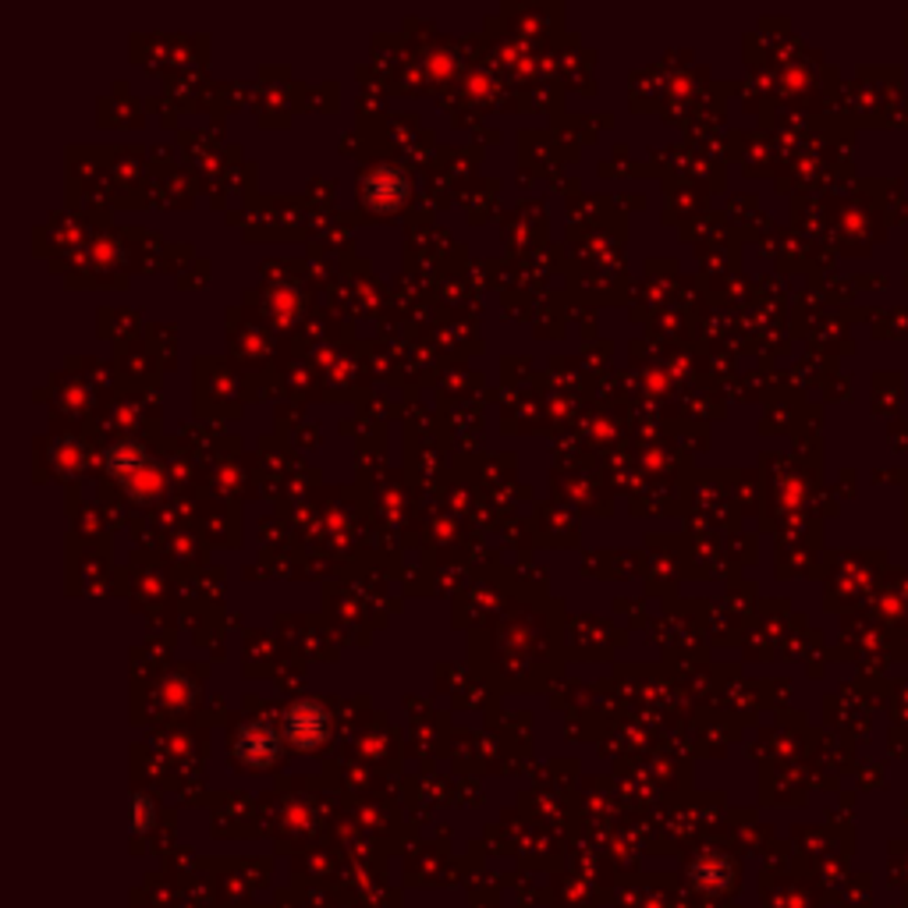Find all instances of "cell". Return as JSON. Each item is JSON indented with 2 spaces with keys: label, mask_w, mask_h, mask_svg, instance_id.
Segmentation results:
<instances>
[{
  "label": "cell",
  "mask_w": 908,
  "mask_h": 908,
  "mask_svg": "<svg viewBox=\"0 0 908 908\" xmlns=\"http://www.w3.org/2000/svg\"><path fill=\"white\" fill-rule=\"evenodd\" d=\"M238 753L249 763H267V759H273V753H278V739H273V731L267 724L245 728L238 739Z\"/></svg>",
  "instance_id": "7a4b0ae2"
},
{
  "label": "cell",
  "mask_w": 908,
  "mask_h": 908,
  "mask_svg": "<svg viewBox=\"0 0 908 908\" xmlns=\"http://www.w3.org/2000/svg\"><path fill=\"white\" fill-rule=\"evenodd\" d=\"M323 734H327V714L316 703H302V706H295L292 714H287V739H292L295 745L309 748V745L320 742Z\"/></svg>",
  "instance_id": "6da1fadb"
}]
</instances>
